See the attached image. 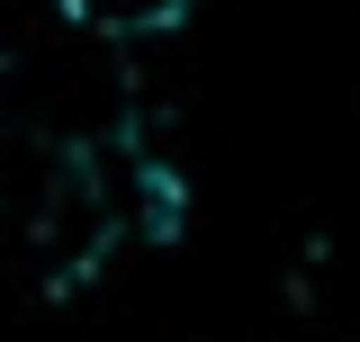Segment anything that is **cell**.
Masks as SVG:
<instances>
[{"mask_svg":"<svg viewBox=\"0 0 360 342\" xmlns=\"http://www.w3.org/2000/svg\"><path fill=\"white\" fill-rule=\"evenodd\" d=\"M180 180H172V163H135V216H144V243H172L180 234Z\"/></svg>","mask_w":360,"mask_h":342,"instance_id":"obj_1","label":"cell"}]
</instances>
